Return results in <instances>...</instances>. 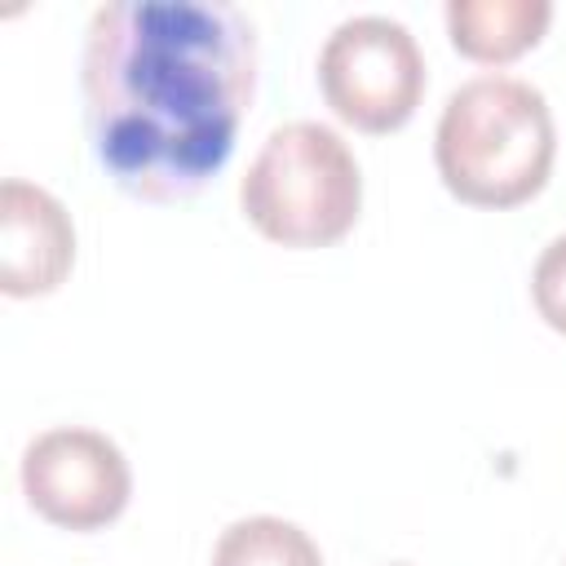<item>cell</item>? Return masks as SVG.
<instances>
[{
    "instance_id": "cell-7",
    "label": "cell",
    "mask_w": 566,
    "mask_h": 566,
    "mask_svg": "<svg viewBox=\"0 0 566 566\" xmlns=\"http://www.w3.org/2000/svg\"><path fill=\"white\" fill-rule=\"evenodd\" d=\"M451 49L482 66H504L535 49L553 22L548 0H451L447 4Z\"/></svg>"
},
{
    "instance_id": "cell-5",
    "label": "cell",
    "mask_w": 566,
    "mask_h": 566,
    "mask_svg": "<svg viewBox=\"0 0 566 566\" xmlns=\"http://www.w3.org/2000/svg\"><path fill=\"white\" fill-rule=\"evenodd\" d=\"M22 495L44 522L62 531H102L128 509L133 469L106 433L57 424L27 442Z\"/></svg>"
},
{
    "instance_id": "cell-4",
    "label": "cell",
    "mask_w": 566,
    "mask_h": 566,
    "mask_svg": "<svg viewBox=\"0 0 566 566\" xmlns=\"http://www.w3.org/2000/svg\"><path fill=\"white\" fill-rule=\"evenodd\" d=\"M318 88L340 124L380 137L416 115L424 53L398 18L354 13L318 49Z\"/></svg>"
},
{
    "instance_id": "cell-10",
    "label": "cell",
    "mask_w": 566,
    "mask_h": 566,
    "mask_svg": "<svg viewBox=\"0 0 566 566\" xmlns=\"http://www.w3.org/2000/svg\"><path fill=\"white\" fill-rule=\"evenodd\" d=\"M398 566H407V562H398Z\"/></svg>"
},
{
    "instance_id": "cell-8",
    "label": "cell",
    "mask_w": 566,
    "mask_h": 566,
    "mask_svg": "<svg viewBox=\"0 0 566 566\" xmlns=\"http://www.w3.org/2000/svg\"><path fill=\"white\" fill-rule=\"evenodd\" d=\"M212 566H323V553L296 522L256 513L217 535Z\"/></svg>"
},
{
    "instance_id": "cell-3",
    "label": "cell",
    "mask_w": 566,
    "mask_h": 566,
    "mask_svg": "<svg viewBox=\"0 0 566 566\" xmlns=\"http://www.w3.org/2000/svg\"><path fill=\"white\" fill-rule=\"evenodd\" d=\"M239 208L279 248H332L363 212L358 159L318 119L279 124L239 181Z\"/></svg>"
},
{
    "instance_id": "cell-9",
    "label": "cell",
    "mask_w": 566,
    "mask_h": 566,
    "mask_svg": "<svg viewBox=\"0 0 566 566\" xmlns=\"http://www.w3.org/2000/svg\"><path fill=\"white\" fill-rule=\"evenodd\" d=\"M531 301H535L539 318H544L553 332L566 336V234H557V239L539 252V261H535V270H531Z\"/></svg>"
},
{
    "instance_id": "cell-6",
    "label": "cell",
    "mask_w": 566,
    "mask_h": 566,
    "mask_svg": "<svg viewBox=\"0 0 566 566\" xmlns=\"http://www.w3.org/2000/svg\"><path fill=\"white\" fill-rule=\"evenodd\" d=\"M75 265V226L57 195L9 177L0 186V292L13 301L49 296Z\"/></svg>"
},
{
    "instance_id": "cell-2",
    "label": "cell",
    "mask_w": 566,
    "mask_h": 566,
    "mask_svg": "<svg viewBox=\"0 0 566 566\" xmlns=\"http://www.w3.org/2000/svg\"><path fill=\"white\" fill-rule=\"evenodd\" d=\"M557 128L548 97L517 75L464 80L433 128L442 186L469 208H517L548 186Z\"/></svg>"
},
{
    "instance_id": "cell-1",
    "label": "cell",
    "mask_w": 566,
    "mask_h": 566,
    "mask_svg": "<svg viewBox=\"0 0 566 566\" xmlns=\"http://www.w3.org/2000/svg\"><path fill=\"white\" fill-rule=\"evenodd\" d=\"M256 62V27L226 0L93 9L80 84L97 168L146 203L199 195L234 155Z\"/></svg>"
}]
</instances>
